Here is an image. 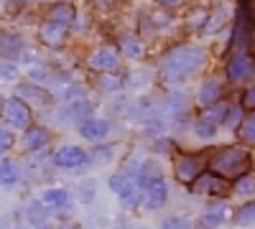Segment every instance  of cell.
<instances>
[{
	"label": "cell",
	"instance_id": "52a82bcc",
	"mask_svg": "<svg viewBox=\"0 0 255 229\" xmlns=\"http://www.w3.org/2000/svg\"><path fill=\"white\" fill-rule=\"evenodd\" d=\"M15 97L20 102H26V105H41V107H46V105L54 102V97L44 87H38V84H20L15 89Z\"/></svg>",
	"mask_w": 255,
	"mask_h": 229
},
{
	"label": "cell",
	"instance_id": "5b68a950",
	"mask_svg": "<svg viewBox=\"0 0 255 229\" xmlns=\"http://www.w3.org/2000/svg\"><path fill=\"white\" fill-rule=\"evenodd\" d=\"M54 163L59 168H82V165H87V153L77 145H64L54 153Z\"/></svg>",
	"mask_w": 255,
	"mask_h": 229
},
{
	"label": "cell",
	"instance_id": "ffe728a7",
	"mask_svg": "<svg viewBox=\"0 0 255 229\" xmlns=\"http://www.w3.org/2000/svg\"><path fill=\"white\" fill-rule=\"evenodd\" d=\"M120 51H123L128 59H140L143 51H145V46H143V41H140L138 36H125V38L120 41Z\"/></svg>",
	"mask_w": 255,
	"mask_h": 229
},
{
	"label": "cell",
	"instance_id": "7a4b0ae2",
	"mask_svg": "<svg viewBox=\"0 0 255 229\" xmlns=\"http://www.w3.org/2000/svg\"><path fill=\"white\" fill-rule=\"evenodd\" d=\"M212 173H217L222 178L227 176H240L248 171L250 165V153L245 148H240V145H232V148H222L215 158H212Z\"/></svg>",
	"mask_w": 255,
	"mask_h": 229
},
{
	"label": "cell",
	"instance_id": "4fadbf2b",
	"mask_svg": "<svg viewBox=\"0 0 255 229\" xmlns=\"http://www.w3.org/2000/svg\"><path fill=\"white\" fill-rule=\"evenodd\" d=\"M108 133H110V122L108 120H82L79 122V135L92 140V143L102 140Z\"/></svg>",
	"mask_w": 255,
	"mask_h": 229
},
{
	"label": "cell",
	"instance_id": "9a60e30c",
	"mask_svg": "<svg viewBox=\"0 0 255 229\" xmlns=\"http://www.w3.org/2000/svg\"><path fill=\"white\" fill-rule=\"evenodd\" d=\"M51 140V133L46 128H41V125H36V128H26V135H23V148L26 151H41L46 148Z\"/></svg>",
	"mask_w": 255,
	"mask_h": 229
},
{
	"label": "cell",
	"instance_id": "ba28073f",
	"mask_svg": "<svg viewBox=\"0 0 255 229\" xmlns=\"http://www.w3.org/2000/svg\"><path fill=\"white\" fill-rule=\"evenodd\" d=\"M90 69L92 72H100V74H113V72H118V54L113 51V49H100V51H95L92 56H90Z\"/></svg>",
	"mask_w": 255,
	"mask_h": 229
},
{
	"label": "cell",
	"instance_id": "83f0119b",
	"mask_svg": "<svg viewBox=\"0 0 255 229\" xmlns=\"http://www.w3.org/2000/svg\"><path fill=\"white\" fill-rule=\"evenodd\" d=\"M161 229H191V222L189 219H179V217H174V219H166L163 224H161Z\"/></svg>",
	"mask_w": 255,
	"mask_h": 229
},
{
	"label": "cell",
	"instance_id": "9c48e42d",
	"mask_svg": "<svg viewBox=\"0 0 255 229\" xmlns=\"http://www.w3.org/2000/svg\"><path fill=\"white\" fill-rule=\"evenodd\" d=\"M202 173V165H199V158L191 155V153H181L176 158V178L181 183H191L197 176Z\"/></svg>",
	"mask_w": 255,
	"mask_h": 229
},
{
	"label": "cell",
	"instance_id": "f546056e",
	"mask_svg": "<svg viewBox=\"0 0 255 229\" xmlns=\"http://www.w3.org/2000/svg\"><path fill=\"white\" fill-rule=\"evenodd\" d=\"M215 133H217V128H212V125H207V122L197 120V135H199V138L209 140V138H215Z\"/></svg>",
	"mask_w": 255,
	"mask_h": 229
},
{
	"label": "cell",
	"instance_id": "3957f363",
	"mask_svg": "<svg viewBox=\"0 0 255 229\" xmlns=\"http://www.w3.org/2000/svg\"><path fill=\"white\" fill-rule=\"evenodd\" d=\"M0 112H3L5 122L15 125V128H31V120H33L31 117V110H28L26 102H20L18 97L3 102V105H0Z\"/></svg>",
	"mask_w": 255,
	"mask_h": 229
},
{
	"label": "cell",
	"instance_id": "1f68e13d",
	"mask_svg": "<svg viewBox=\"0 0 255 229\" xmlns=\"http://www.w3.org/2000/svg\"><path fill=\"white\" fill-rule=\"evenodd\" d=\"M253 107H255V89L248 87L245 94H243V110H250L253 112Z\"/></svg>",
	"mask_w": 255,
	"mask_h": 229
},
{
	"label": "cell",
	"instance_id": "277c9868",
	"mask_svg": "<svg viewBox=\"0 0 255 229\" xmlns=\"http://www.w3.org/2000/svg\"><path fill=\"white\" fill-rule=\"evenodd\" d=\"M194 186H191V189H194L197 194H209V196H225L227 191H230V183L222 178V176H217V173H199L194 181H191Z\"/></svg>",
	"mask_w": 255,
	"mask_h": 229
},
{
	"label": "cell",
	"instance_id": "4dcf8cb0",
	"mask_svg": "<svg viewBox=\"0 0 255 229\" xmlns=\"http://www.w3.org/2000/svg\"><path fill=\"white\" fill-rule=\"evenodd\" d=\"M207 18H209V15H207V10H194V13H191L186 20H189V26H194V28H197V26L207 23Z\"/></svg>",
	"mask_w": 255,
	"mask_h": 229
},
{
	"label": "cell",
	"instance_id": "8992f818",
	"mask_svg": "<svg viewBox=\"0 0 255 229\" xmlns=\"http://www.w3.org/2000/svg\"><path fill=\"white\" fill-rule=\"evenodd\" d=\"M227 76L230 81H245L253 76V59L245 54V51H238L235 56L230 59L227 64Z\"/></svg>",
	"mask_w": 255,
	"mask_h": 229
},
{
	"label": "cell",
	"instance_id": "30bf717a",
	"mask_svg": "<svg viewBox=\"0 0 255 229\" xmlns=\"http://www.w3.org/2000/svg\"><path fill=\"white\" fill-rule=\"evenodd\" d=\"M166 196H168V186H166L163 178H156L151 183H145V196H143L145 209H158V206H163Z\"/></svg>",
	"mask_w": 255,
	"mask_h": 229
},
{
	"label": "cell",
	"instance_id": "d6a6232c",
	"mask_svg": "<svg viewBox=\"0 0 255 229\" xmlns=\"http://www.w3.org/2000/svg\"><path fill=\"white\" fill-rule=\"evenodd\" d=\"M0 76H3V79H13V76H15V67H13V64L0 67Z\"/></svg>",
	"mask_w": 255,
	"mask_h": 229
},
{
	"label": "cell",
	"instance_id": "ac0fdd59",
	"mask_svg": "<svg viewBox=\"0 0 255 229\" xmlns=\"http://www.w3.org/2000/svg\"><path fill=\"white\" fill-rule=\"evenodd\" d=\"M49 18L54 20V23H61V26H69L72 20L77 18V10L72 3H54L49 8Z\"/></svg>",
	"mask_w": 255,
	"mask_h": 229
},
{
	"label": "cell",
	"instance_id": "44dd1931",
	"mask_svg": "<svg viewBox=\"0 0 255 229\" xmlns=\"http://www.w3.org/2000/svg\"><path fill=\"white\" fill-rule=\"evenodd\" d=\"M15 181H18V163L15 160L0 163V183H3V186H13Z\"/></svg>",
	"mask_w": 255,
	"mask_h": 229
},
{
	"label": "cell",
	"instance_id": "603a6c76",
	"mask_svg": "<svg viewBox=\"0 0 255 229\" xmlns=\"http://www.w3.org/2000/svg\"><path fill=\"white\" fill-rule=\"evenodd\" d=\"M44 201L49 206H67L69 204V194L64 189H49V191H44Z\"/></svg>",
	"mask_w": 255,
	"mask_h": 229
},
{
	"label": "cell",
	"instance_id": "836d02e7",
	"mask_svg": "<svg viewBox=\"0 0 255 229\" xmlns=\"http://www.w3.org/2000/svg\"><path fill=\"white\" fill-rule=\"evenodd\" d=\"M171 145H174L171 140H156L153 148H156V151H171Z\"/></svg>",
	"mask_w": 255,
	"mask_h": 229
},
{
	"label": "cell",
	"instance_id": "e575fe53",
	"mask_svg": "<svg viewBox=\"0 0 255 229\" xmlns=\"http://www.w3.org/2000/svg\"><path fill=\"white\" fill-rule=\"evenodd\" d=\"M161 5H166V8H174V5H181L184 0H158Z\"/></svg>",
	"mask_w": 255,
	"mask_h": 229
},
{
	"label": "cell",
	"instance_id": "f35d334b",
	"mask_svg": "<svg viewBox=\"0 0 255 229\" xmlns=\"http://www.w3.org/2000/svg\"><path fill=\"white\" fill-rule=\"evenodd\" d=\"M0 229H3V227H0Z\"/></svg>",
	"mask_w": 255,
	"mask_h": 229
},
{
	"label": "cell",
	"instance_id": "d6986e66",
	"mask_svg": "<svg viewBox=\"0 0 255 229\" xmlns=\"http://www.w3.org/2000/svg\"><path fill=\"white\" fill-rule=\"evenodd\" d=\"M20 49H23V44H20V38L13 36V33H0V54L8 56V59H15L20 54Z\"/></svg>",
	"mask_w": 255,
	"mask_h": 229
},
{
	"label": "cell",
	"instance_id": "f1b7e54d",
	"mask_svg": "<svg viewBox=\"0 0 255 229\" xmlns=\"http://www.w3.org/2000/svg\"><path fill=\"white\" fill-rule=\"evenodd\" d=\"M13 135L8 133V130H3V128H0V155H5L10 148H13Z\"/></svg>",
	"mask_w": 255,
	"mask_h": 229
},
{
	"label": "cell",
	"instance_id": "e0dca14e",
	"mask_svg": "<svg viewBox=\"0 0 255 229\" xmlns=\"http://www.w3.org/2000/svg\"><path fill=\"white\" fill-rule=\"evenodd\" d=\"M225 112H227V105H225V102H212V105L202 107L199 120L207 122V125H212V128H217V125H222V120H225Z\"/></svg>",
	"mask_w": 255,
	"mask_h": 229
},
{
	"label": "cell",
	"instance_id": "d4e9b609",
	"mask_svg": "<svg viewBox=\"0 0 255 229\" xmlns=\"http://www.w3.org/2000/svg\"><path fill=\"white\" fill-rule=\"evenodd\" d=\"M253 222H255V204H245L238 212V224L240 227H253Z\"/></svg>",
	"mask_w": 255,
	"mask_h": 229
},
{
	"label": "cell",
	"instance_id": "6da1fadb",
	"mask_svg": "<svg viewBox=\"0 0 255 229\" xmlns=\"http://www.w3.org/2000/svg\"><path fill=\"white\" fill-rule=\"evenodd\" d=\"M204 61H207V51L202 46H179L163 59V64L158 69V76L168 87L181 84L184 79L194 76L204 67Z\"/></svg>",
	"mask_w": 255,
	"mask_h": 229
},
{
	"label": "cell",
	"instance_id": "2e32d148",
	"mask_svg": "<svg viewBox=\"0 0 255 229\" xmlns=\"http://www.w3.org/2000/svg\"><path fill=\"white\" fill-rule=\"evenodd\" d=\"M227 217H230L227 204H225V201H215L212 206H207V212H204V217H202V227H204V229H215V227L225 224Z\"/></svg>",
	"mask_w": 255,
	"mask_h": 229
},
{
	"label": "cell",
	"instance_id": "5bb4252c",
	"mask_svg": "<svg viewBox=\"0 0 255 229\" xmlns=\"http://www.w3.org/2000/svg\"><path fill=\"white\" fill-rule=\"evenodd\" d=\"M38 38H41V44H46V46H61V44H64V38H67V26L49 20V23L41 26Z\"/></svg>",
	"mask_w": 255,
	"mask_h": 229
},
{
	"label": "cell",
	"instance_id": "74e56055",
	"mask_svg": "<svg viewBox=\"0 0 255 229\" xmlns=\"http://www.w3.org/2000/svg\"><path fill=\"white\" fill-rule=\"evenodd\" d=\"M0 105H3V99H0Z\"/></svg>",
	"mask_w": 255,
	"mask_h": 229
},
{
	"label": "cell",
	"instance_id": "cb8c5ba5",
	"mask_svg": "<svg viewBox=\"0 0 255 229\" xmlns=\"http://www.w3.org/2000/svg\"><path fill=\"white\" fill-rule=\"evenodd\" d=\"M253 186H255V181H253V176L250 173H240L238 176V181H235V191L238 194H243V196H253Z\"/></svg>",
	"mask_w": 255,
	"mask_h": 229
},
{
	"label": "cell",
	"instance_id": "7c38bea8",
	"mask_svg": "<svg viewBox=\"0 0 255 229\" xmlns=\"http://www.w3.org/2000/svg\"><path fill=\"white\" fill-rule=\"evenodd\" d=\"M220 97H222V81L217 76H209V79H204L202 84H199L197 102H199L202 107L212 105V102H220Z\"/></svg>",
	"mask_w": 255,
	"mask_h": 229
},
{
	"label": "cell",
	"instance_id": "d590c367",
	"mask_svg": "<svg viewBox=\"0 0 255 229\" xmlns=\"http://www.w3.org/2000/svg\"><path fill=\"white\" fill-rule=\"evenodd\" d=\"M61 229H74V227H61Z\"/></svg>",
	"mask_w": 255,
	"mask_h": 229
},
{
	"label": "cell",
	"instance_id": "8fae6325",
	"mask_svg": "<svg viewBox=\"0 0 255 229\" xmlns=\"http://www.w3.org/2000/svg\"><path fill=\"white\" fill-rule=\"evenodd\" d=\"M250 44H253V38H250V18H248V10L243 8V10L238 13L235 33H232V46H235L238 51H245Z\"/></svg>",
	"mask_w": 255,
	"mask_h": 229
},
{
	"label": "cell",
	"instance_id": "8d00e7d4",
	"mask_svg": "<svg viewBox=\"0 0 255 229\" xmlns=\"http://www.w3.org/2000/svg\"><path fill=\"white\" fill-rule=\"evenodd\" d=\"M15 3H23V0H15Z\"/></svg>",
	"mask_w": 255,
	"mask_h": 229
},
{
	"label": "cell",
	"instance_id": "7402d4cb",
	"mask_svg": "<svg viewBox=\"0 0 255 229\" xmlns=\"http://www.w3.org/2000/svg\"><path fill=\"white\" fill-rule=\"evenodd\" d=\"M243 117H245L243 105H230V107H227V112H225L222 125H227V128H238V125L243 122Z\"/></svg>",
	"mask_w": 255,
	"mask_h": 229
},
{
	"label": "cell",
	"instance_id": "484cf974",
	"mask_svg": "<svg viewBox=\"0 0 255 229\" xmlns=\"http://www.w3.org/2000/svg\"><path fill=\"white\" fill-rule=\"evenodd\" d=\"M243 138H245V143L248 145H253V140H255V117H253V112L248 115V117H243Z\"/></svg>",
	"mask_w": 255,
	"mask_h": 229
},
{
	"label": "cell",
	"instance_id": "4316f807",
	"mask_svg": "<svg viewBox=\"0 0 255 229\" xmlns=\"http://www.w3.org/2000/svg\"><path fill=\"white\" fill-rule=\"evenodd\" d=\"M207 23H209V26H204V31H207V33H215L217 28H222V23H225V10L215 13L212 18H207Z\"/></svg>",
	"mask_w": 255,
	"mask_h": 229
}]
</instances>
